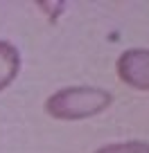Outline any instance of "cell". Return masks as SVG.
Instances as JSON below:
<instances>
[{"mask_svg":"<svg viewBox=\"0 0 149 153\" xmlns=\"http://www.w3.org/2000/svg\"><path fill=\"white\" fill-rule=\"evenodd\" d=\"M113 104V95L97 86H68L45 99L50 117L61 122H79L104 113Z\"/></svg>","mask_w":149,"mask_h":153,"instance_id":"obj_1","label":"cell"},{"mask_svg":"<svg viewBox=\"0 0 149 153\" xmlns=\"http://www.w3.org/2000/svg\"><path fill=\"white\" fill-rule=\"evenodd\" d=\"M115 70L120 81L133 90H149V50L129 48L118 56Z\"/></svg>","mask_w":149,"mask_h":153,"instance_id":"obj_2","label":"cell"},{"mask_svg":"<svg viewBox=\"0 0 149 153\" xmlns=\"http://www.w3.org/2000/svg\"><path fill=\"white\" fill-rule=\"evenodd\" d=\"M20 72V52L14 43L0 41V92L14 83Z\"/></svg>","mask_w":149,"mask_h":153,"instance_id":"obj_3","label":"cell"},{"mask_svg":"<svg viewBox=\"0 0 149 153\" xmlns=\"http://www.w3.org/2000/svg\"><path fill=\"white\" fill-rule=\"evenodd\" d=\"M95 153H149V142L140 140H127V142H113L100 146Z\"/></svg>","mask_w":149,"mask_h":153,"instance_id":"obj_4","label":"cell"}]
</instances>
